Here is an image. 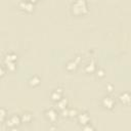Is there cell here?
<instances>
[{
  "mask_svg": "<svg viewBox=\"0 0 131 131\" xmlns=\"http://www.w3.org/2000/svg\"><path fill=\"white\" fill-rule=\"evenodd\" d=\"M47 113H48V114H50V119H51L52 121H54V120H55V118H56V113H55L54 111H52V110L48 111Z\"/></svg>",
  "mask_w": 131,
  "mask_h": 131,
  "instance_id": "cell-4",
  "label": "cell"
},
{
  "mask_svg": "<svg viewBox=\"0 0 131 131\" xmlns=\"http://www.w3.org/2000/svg\"><path fill=\"white\" fill-rule=\"evenodd\" d=\"M72 10L76 14H83L87 11V4L85 0H76L72 5Z\"/></svg>",
  "mask_w": 131,
  "mask_h": 131,
  "instance_id": "cell-1",
  "label": "cell"
},
{
  "mask_svg": "<svg viewBox=\"0 0 131 131\" xmlns=\"http://www.w3.org/2000/svg\"><path fill=\"white\" fill-rule=\"evenodd\" d=\"M120 100H121L122 102H124V103H128V102H130V100H131V96L129 95V93L125 92V93H123V94L120 95Z\"/></svg>",
  "mask_w": 131,
  "mask_h": 131,
  "instance_id": "cell-3",
  "label": "cell"
},
{
  "mask_svg": "<svg viewBox=\"0 0 131 131\" xmlns=\"http://www.w3.org/2000/svg\"><path fill=\"white\" fill-rule=\"evenodd\" d=\"M84 120H86V121H88V120H89V118H88V116H87L86 114H83L82 116H80V121L82 122V123H83V124H86Z\"/></svg>",
  "mask_w": 131,
  "mask_h": 131,
  "instance_id": "cell-5",
  "label": "cell"
},
{
  "mask_svg": "<svg viewBox=\"0 0 131 131\" xmlns=\"http://www.w3.org/2000/svg\"><path fill=\"white\" fill-rule=\"evenodd\" d=\"M103 106L106 107V108H108V109H112L113 108V106H114V101H113V99L111 98V97H104L103 98Z\"/></svg>",
  "mask_w": 131,
  "mask_h": 131,
  "instance_id": "cell-2",
  "label": "cell"
}]
</instances>
